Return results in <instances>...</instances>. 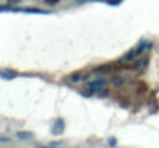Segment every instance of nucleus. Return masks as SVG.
<instances>
[{
	"label": "nucleus",
	"mask_w": 159,
	"mask_h": 148,
	"mask_svg": "<svg viewBox=\"0 0 159 148\" xmlns=\"http://www.w3.org/2000/svg\"><path fill=\"white\" fill-rule=\"evenodd\" d=\"M9 139L8 137H3V136H0V142H8Z\"/></svg>",
	"instance_id": "obj_7"
},
{
	"label": "nucleus",
	"mask_w": 159,
	"mask_h": 148,
	"mask_svg": "<svg viewBox=\"0 0 159 148\" xmlns=\"http://www.w3.org/2000/svg\"><path fill=\"white\" fill-rule=\"evenodd\" d=\"M62 128H63V123H62V120H57L53 131H54V133H60V131H62Z\"/></svg>",
	"instance_id": "obj_3"
},
{
	"label": "nucleus",
	"mask_w": 159,
	"mask_h": 148,
	"mask_svg": "<svg viewBox=\"0 0 159 148\" xmlns=\"http://www.w3.org/2000/svg\"><path fill=\"white\" fill-rule=\"evenodd\" d=\"M107 82L105 80H102V79H98V80H93V82H90L88 85H87V88L90 90V94H93L94 91H101L102 88H105Z\"/></svg>",
	"instance_id": "obj_1"
},
{
	"label": "nucleus",
	"mask_w": 159,
	"mask_h": 148,
	"mask_svg": "<svg viewBox=\"0 0 159 148\" xmlns=\"http://www.w3.org/2000/svg\"><path fill=\"white\" fill-rule=\"evenodd\" d=\"M17 136L22 139H30V137H33V133H17Z\"/></svg>",
	"instance_id": "obj_4"
},
{
	"label": "nucleus",
	"mask_w": 159,
	"mask_h": 148,
	"mask_svg": "<svg viewBox=\"0 0 159 148\" xmlns=\"http://www.w3.org/2000/svg\"><path fill=\"white\" fill-rule=\"evenodd\" d=\"M16 74H17L16 71H2V73H0V76H2V77H8V79L16 77Z\"/></svg>",
	"instance_id": "obj_2"
},
{
	"label": "nucleus",
	"mask_w": 159,
	"mask_h": 148,
	"mask_svg": "<svg viewBox=\"0 0 159 148\" xmlns=\"http://www.w3.org/2000/svg\"><path fill=\"white\" fill-rule=\"evenodd\" d=\"M113 83H122V79L120 77H116V79H113Z\"/></svg>",
	"instance_id": "obj_5"
},
{
	"label": "nucleus",
	"mask_w": 159,
	"mask_h": 148,
	"mask_svg": "<svg viewBox=\"0 0 159 148\" xmlns=\"http://www.w3.org/2000/svg\"><path fill=\"white\" fill-rule=\"evenodd\" d=\"M45 2H47L48 5H56V3H57L59 0H45Z\"/></svg>",
	"instance_id": "obj_6"
}]
</instances>
